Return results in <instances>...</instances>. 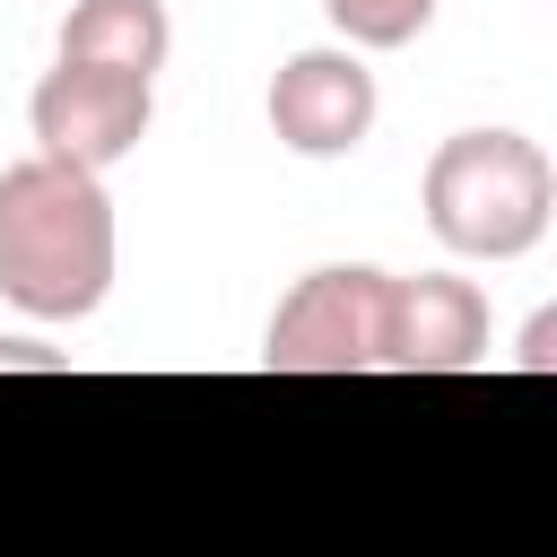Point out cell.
<instances>
[{
    "label": "cell",
    "instance_id": "obj_7",
    "mask_svg": "<svg viewBox=\"0 0 557 557\" xmlns=\"http://www.w3.org/2000/svg\"><path fill=\"white\" fill-rule=\"evenodd\" d=\"M165 52H174L165 0H78V9L61 17V61H96V70L157 78Z\"/></svg>",
    "mask_w": 557,
    "mask_h": 557
},
{
    "label": "cell",
    "instance_id": "obj_8",
    "mask_svg": "<svg viewBox=\"0 0 557 557\" xmlns=\"http://www.w3.org/2000/svg\"><path fill=\"white\" fill-rule=\"evenodd\" d=\"M331 9V26L348 35V44H366V52H400V44H418L426 26H435V0H322Z\"/></svg>",
    "mask_w": 557,
    "mask_h": 557
},
{
    "label": "cell",
    "instance_id": "obj_9",
    "mask_svg": "<svg viewBox=\"0 0 557 557\" xmlns=\"http://www.w3.org/2000/svg\"><path fill=\"white\" fill-rule=\"evenodd\" d=\"M548 357H557V313H531V331H522V366L540 374Z\"/></svg>",
    "mask_w": 557,
    "mask_h": 557
},
{
    "label": "cell",
    "instance_id": "obj_3",
    "mask_svg": "<svg viewBox=\"0 0 557 557\" xmlns=\"http://www.w3.org/2000/svg\"><path fill=\"white\" fill-rule=\"evenodd\" d=\"M392 339V270L339 261L287 287V305L270 313L261 366L270 374H374Z\"/></svg>",
    "mask_w": 557,
    "mask_h": 557
},
{
    "label": "cell",
    "instance_id": "obj_1",
    "mask_svg": "<svg viewBox=\"0 0 557 557\" xmlns=\"http://www.w3.org/2000/svg\"><path fill=\"white\" fill-rule=\"evenodd\" d=\"M113 200L87 165L17 157L0 174V296L35 322H78L113 287Z\"/></svg>",
    "mask_w": 557,
    "mask_h": 557
},
{
    "label": "cell",
    "instance_id": "obj_6",
    "mask_svg": "<svg viewBox=\"0 0 557 557\" xmlns=\"http://www.w3.org/2000/svg\"><path fill=\"white\" fill-rule=\"evenodd\" d=\"M487 357V296L453 270H418L392 278V339L383 366L392 374H470Z\"/></svg>",
    "mask_w": 557,
    "mask_h": 557
},
{
    "label": "cell",
    "instance_id": "obj_4",
    "mask_svg": "<svg viewBox=\"0 0 557 557\" xmlns=\"http://www.w3.org/2000/svg\"><path fill=\"white\" fill-rule=\"evenodd\" d=\"M26 113H35L44 157L104 174V165H122V157L148 139V122H157V78L96 70V61H52Z\"/></svg>",
    "mask_w": 557,
    "mask_h": 557
},
{
    "label": "cell",
    "instance_id": "obj_2",
    "mask_svg": "<svg viewBox=\"0 0 557 557\" xmlns=\"http://www.w3.org/2000/svg\"><path fill=\"white\" fill-rule=\"evenodd\" d=\"M557 218V165L522 131H461L426 157V226L470 261H522Z\"/></svg>",
    "mask_w": 557,
    "mask_h": 557
},
{
    "label": "cell",
    "instance_id": "obj_5",
    "mask_svg": "<svg viewBox=\"0 0 557 557\" xmlns=\"http://www.w3.org/2000/svg\"><path fill=\"white\" fill-rule=\"evenodd\" d=\"M374 104H383L374 70L357 52H331V44L278 61V78H270V131L296 157H348V148H366Z\"/></svg>",
    "mask_w": 557,
    "mask_h": 557
}]
</instances>
